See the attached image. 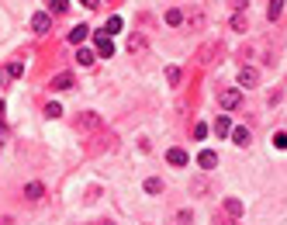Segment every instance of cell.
<instances>
[{"mask_svg": "<svg viewBox=\"0 0 287 225\" xmlns=\"http://www.w3.org/2000/svg\"><path fill=\"white\" fill-rule=\"evenodd\" d=\"M83 7H90V11H94V7H101V0H83Z\"/></svg>", "mask_w": 287, "mask_h": 225, "instance_id": "25", "label": "cell"}, {"mask_svg": "<svg viewBox=\"0 0 287 225\" xmlns=\"http://www.w3.org/2000/svg\"><path fill=\"white\" fill-rule=\"evenodd\" d=\"M0 115H4V101H0Z\"/></svg>", "mask_w": 287, "mask_h": 225, "instance_id": "27", "label": "cell"}, {"mask_svg": "<svg viewBox=\"0 0 287 225\" xmlns=\"http://www.w3.org/2000/svg\"><path fill=\"white\" fill-rule=\"evenodd\" d=\"M284 4H287V0H270V7H266V18H270V21H277V18L284 14Z\"/></svg>", "mask_w": 287, "mask_h": 225, "instance_id": "11", "label": "cell"}, {"mask_svg": "<svg viewBox=\"0 0 287 225\" xmlns=\"http://www.w3.org/2000/svg\"><path fill=\"white\" fill-rule=\"evenodd\" d=\"M273 145H277V149H287V132H277V135H273Z\"/></svg>", "mask_w": 287, "mask_h": 225, "instance_id": "20", "label": "cell"}, {"mask_svg": "<svg viewBox=\"0 0 287 225\" xmlns=\"http://www.w3.org/2000/svg\"><path fill=\"white\" fill-rule=\"evenodd\" d=\"M232 28H235V31H246V18L235 14V18H232Z\"/></svg>", "mask_w": 287, "mask_h": 225, "instance_id": "21", "label": "cell"}, {"mask_svg": "<svg viewBox=\"0 0 287 225\" xmlns=\"http://www.w3.org/2000/svg\"><path fill=\"white\" fill-rule=\"evenodd\" d=\"M49 24H52V18H49V14H35V18H31V28H35L38 35L49 31Z\"/></svg>", "mask_w": 287, "mask_h": 225, "instance_id": "8", "label": "cell"}, {"mask_svg": "<svg viewBox=\"0 0 287 225\" xmlns=\"http://www.w3.org/2000/svg\"><path fill=\"white\" fill-rule=\"evenodd\" d=\"M232 142H235V145H249V128L235 125V128H232Z\"/></svg>", "mask_w": 287, "mask_h": 225, "instance_id": "9", "label": "cell"}, {"mask_svg": "<svg viewBox=\"0 0 287 225\" xmlns=\"http://www.w3.org/2000/svg\"><path fill=\"white\" fill-rule=\"evenodd\" d=\"M87 35H90L87 24H76V28L69 31V42H73V45H83V42H87Z\"/></svg>", "mask_w": 287, "mask_h": 225, "instance_id": "5", "label": "cell"}, {"mask_svg": "<svg viewBox=\"0 0 287 225\" xmlns=\"http://www.w3.org/2000/svg\"><path fill=\"white\" fill-rule=\"evenodd\" d=\"M76 62H80V66H90V62H94V52H90V49H80V52H76Z\"/></svg>", "mask_w": 287, "mask_h": 225, "instance_id": "16", "label": "cell"}, {"mask_svg": "<svg viewBox=\"0 0 287 225\" xmlns=\"http://www.w3.org/2000/svg\"><path fill=\"white\" fill-rule=\"evenodd\" d=\"M215 132H218L222 139H228V135H232V118H228V115H222V118L215 122Z\"/></svg>", "mask_w": 287, "mask_h": 225, "instance_id": "7", "label": "cell"}, {"mask_svg": "<svg viewBox=\"0 0 287 225\" xmlns=\"http://www.w3.org/2000/svg\"><path fill=\"white\" fill-rule=\"evenodd\" d=\"M66 7H69V0H52V11H56V14H62Z\"/></svg>", "mask_w": 287, "mask_h": 225, "instance_id": "23", "label": "cell"}, {"mask_svg": "<svg viewBox=\"0 0 287 225\" xmlns=\"http://www.w3.org/2000/svg\"><path fill=\"white\" fill-rule=\"evenodd\" d=\"M145 49H149V42L142 39V35H132V39H128V52H132V56H142Z\"/></svg>", "mask_w": 287, "mask_h": 225, "instance_id": "6", "label": "cell"}, {"mask_svg": "<svg viewBox=\"0 0 287 225\" xmlns=\"http://www.w3.org/2000/svg\"><path fill=\"white\" fill-rule=\"evenodd\" d=\"M4 142H7V132H4V128H0V149H4Z\"/></svg>", "mask_w": 287, "mask_h": 225, "instance_id": "26", "label": "cell"}, {"mask_svg": "<svg viewBox=\"0 0 287 225\" xmlns=\"http://www.w3.org/2000/svg\"><path fill=\"white\" fill-rule=\"evenodd\" d=\"M225 211H228L232 218H239V215H242V205H239L235 198H228V201H225Z\"/></svg>", "mask_w": 287, "mask_h": 225, "instance_id": "15", "label": "cell"}, {"mask_svg": "<svg viewBox=\"0 0 287 225\" xmlns=\"http://www.w3.org/2000/svg\"><path fill=\"white\" fill-rule=\"evenodd\" d=\"M69 87H73V77H69V73H62V77L52 80V90H69Z\"/></svg>", "mask_w": 287, "mask_h": 225, "instance_id": "13", "label": "cell"}, {"mask_svg": "<svg viewBox=\"0 0 287 225\" xmlns=\"http://www.w3.org/2000/svg\"><path fill=\"white\" fill-rule=\"evenodd\" d=\"M166 80H170L173 87L180 83V69H177V66H166Z\"/></svg>", "mask_w": 287, "mask_h": 225, "instance_id": "18", "label": "cell"}, {"mask_svg": "<svg viewBox=\"0 0 287 225\" xmlns=\"http://www.w3.org/2000/svg\"><path fill=\"white\" fill-rule=\"evenodd\" d=\"M94 45H97V56H101V59L114 56V42H111L107 31H97V35H94Z\"/></svg>", "mask_w": 287, "mask_h": 225, "instance_id": "2", "label": "cell"}, {"mask_svg": "<svg viewBox=\"0 0 287 225\" xmlns=\"http://www.w3.org/2000/svg\"><path fill=\"white\" fill-rule=\"evenodd\" d=\"M45 115H49V118H59V115H62V107H59V104H49V107H45Z\"/></svg>", "mask_w": 287, "mask_h": 225, "instance_id": "22", "label": "cell"}, {"mask_svg": "<svg viewBox=\"0 0 287 225\" xmlns=\"http://www.w3.org/2000/svg\"><path fill=\"white\" fill-rule=\"evenodd\" d=\"M104 31H107V35H118V31H121V18H118V14L107 18V28H104Z\"/></svg>", "mask_w": 287, "mask_h": 225, "instance_id": "17", "label": "cell"}, {"mask_svg": "<svg viewBox=\"0 0 287 225\" xmlns=\"http://www.w3.org/2000/svg\"><path fill=\"white\" fill-rule=\"evenodd\" d=\"M24 194H28L31 201H38V198H42V194H45V187H42V184H35V180H31V184L24 187Z\"/></svg>", "mask_w": 287, "mask_h": 225, "instance_id": "12", "label": "cell"}, {"mask_svg": "<svg viewBox=\"0 0 287 225\" xmlns=\"http://www.w3.org/2000/svg\"><path fill=\"white\" fill-rule=\"evenodd\" d=\"M232 11H235V14H242V11H246V0H232Z\"/></svg>", "mask_w": 287, "mask_h": 225, "instance_id": "24", "label": "cell"}, {"mask_svg": "<svg viewBox=\"0 0 287 225\" xmlns=\"http://www.w3.org/2000/svg\"><path fill=\"white\" fill-rule=\"evenodd\" d=\"M256 83H260V73H256L253 66H242V69H239V87H246V90H253Z\"/></svg>", "mask_w": 287, "mask_h": 225, "instance_id": "3", "label": "cell"}, {"mask_svg": "<svg viewBox=\"0 0 287 225\" xmlns=\"http://www.w3.org/2000/svg\"><path fill=\"white\" fill-rule=\"evenodd\" d=\"M197 166H201V170H215V166H218V153L201 149V153H197Z\"/></svg>", "mask_w": 287, "mask_h": 225, "instance_id": "4", "label": "cell"}, {"mask_svg": "<svg viewBox=\"0 0 287 225\" xmlns=\"http://www.w3.org/2000/svg\"><path fill=\"white\" fill-rule=\"evenodd\" d=\"M159 191H163V180L159 177H149L145 180V194H159Z\"/></svg>", "mask_w": 287, "mask_h": 225, "instance_id": "14", "label": "cell"}, {"mask_svg": "<svg viewBox=\"0 0 287 225\" xmlns=\"http://www.w3.org/2000/svg\"><path fill=\"white\" fill-rule=\"evenodd\" d=\"M166 160H170V166H187V153H184V149H170Z\"/></svg>", "mask_w": 287, "mask_h": 225, "instance_id": "10", "label": "cell"}, {"mask_svg": "<svg viewBox=\"0 0 287 225\" xmlns=\"http://www.w3.org/2000/svg\"><path fill=\"white\" fill-rule=\"evenodd\" d=\"M239 101H242V94H239V87H222V90H218V104H222L225 111H232V107H239Z\"/></svg>", "mask_w": 287, "mask_h": 225, "instance_id": "1", "label": "cell"}, {"mask_svg": "<svg viewBox=\"0 0 287 225\" xmlns=\"http://www.w3.org/2000/svg\"><path fill=\"white\" fill-rule=\"evenodd\" d=\"M180 21H184V14H180V11H166V24H173V28H177Z\"/></svg>", "mask_w": 287, "mask_h": 225, "instance_id": "19", "label": "cell"}]
</instances>
